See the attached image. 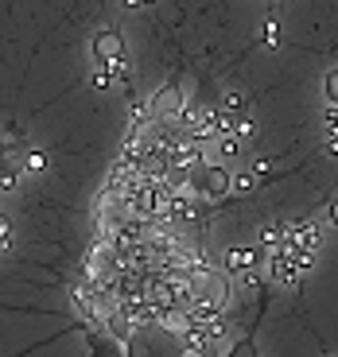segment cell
<instances>
[{
  "label": "cell",
  "instance_id": "cell-1",
  "mask_svg": "<svg viewBox=\"0 0 338 357\" xmlns=\"http://www.w3.org/2000/svg\"><path fill=\"white\" fill-rule=\"evenodd\" d=\"M113 59H125V43H121V36H117L113 27H105L98 39H94V63H113Z\"/></svg>",
  "mask_w": 338,
  "mask_h": 357
},
{
  "label": "cell",
  "instance_id": "cell-2",
  "mask_svg": "<svg viewBox=\"0 0 338 357\" xmlns=\"http://www.w3.org/2000/svg\"><path fill=\"white\" fill-rule=\"evenodd\" d=\"M253 264H257V252H253V249H230V252H226V268L237 272V276H249Z\"/></svg>",
  "mask_w": 338,
  "mask_h": 357
},
{
  "label": "cell",
  "instance_id": "cell-3",
  "mask_svg": "<svg viewBox=\"0 0 338 357\" xmlns=\"http://www.w3.org/2000/svg\"><path fill=\"white\" fill-rule=\"evenodd\" d=\"M128 357H156V354H152V346H148V342H144V338H136V334H133V338H128Z\"/></svg>",
  "mask_w": 338,
  "mask_h": 357
},
{
  "label": "cell",
  "instance_id": "cell-4",
  "mask_svg": "<svg viewBox=\"0 0 338 357\" xmlns=\"http://www.w3.org/2000/svg\"><path fill=\"white\" fill-rule=\"evenodd\" d=\"M230 357H257V349H253V338H241L237 346H233Z\"/></svg>",
  "mask_w": 338,
  "mask_h": 357
},
{
  "label": "cell",
  "instance_id": "cell-5",
  "mask_svg": "<svg viewBox=\"0 0 338 357\" xmlns=\"http://www.w3.org/2000/svg\"><path fill=\"white\" fill-rule=\"evenodd\" d=\"M24 171H43V152H27L24 155Z\"/></svg>",
  "mask_w": 338,
  "mask_h": 357
},
{
  "label": "cell",
  "instance_id": "cell-6",
  "mask_svg": "<svg viewBox=\"0 0 338 357\" xmlns=\"http://www.w3.org/2000/svg\"><path fill=\"white\" fill-rule=\"evenodd\" d=\"M327 98H330V105H338V70L327 74Z\"/></svg>",
  "mask_w": 338,
  "mask_h": 357
},
{
  "label": "cell",
  "instance_id": "cell-7",
  "mask_svg": "<svg viewBox=\"0 0 338 357\" xmlns=\"http://www.w3.org/2000/svg\"><path fill=\"white\" fill-rule=\"evenodd\" d=\"M330 222L338 225V198H335V202H330Z\"/></svg>",
  "mask_w": 338,
  "mask_h": 357
}]
</instances>
